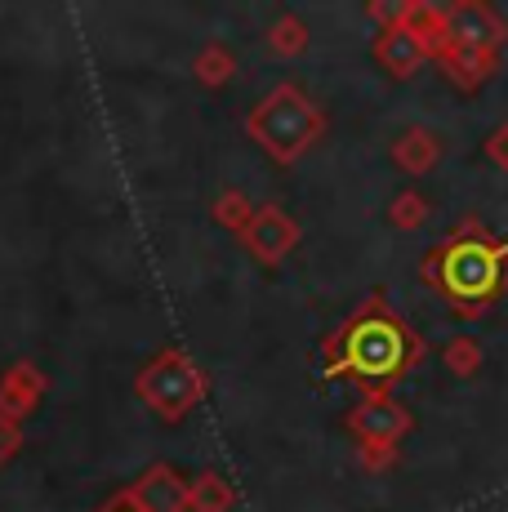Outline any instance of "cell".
I'll return each mask as SVG.
<instances>
[{
  "mask_svg": "<svg viewBox=\"0 0 508 512\" xmlns=\"http://www.w3.org/2000/svg\"><path fill=\"white\" fill-rule=\"evenodd\" d=\"M419 277L428 290L442 294L459 317H477L508 290V241L486 232L477 214H468L459 228L428 250Z\"/></svg>",
  "mask_w": 508,
  "mask_h": 512,
  "instance_id": "obj_1",
  "label": "cell"
},
{
  "mask_svg": "<svg viewBox=\"0 0 508 512\" xmlns=\"http://www.w3.org/2000/svg\"><path fill=\"white\" fill-rule=\"evenodd\" d=\"M419 357H424V339L379 294H370L326 339V379L353 374L370 388H384V383L402 379L406 370H415Z\"/></svg>",
  "mask_w": 508,
  "mask_h": 512,
  "instance_id": "obj_2",
  "label": "cell"
},
{
  "mask_svg": "<svg viewBox=\"0 0 508 512\" xmlns=\"http://www.w3.org/2000/svg\"><path fill=\"white\" fill-rule=\"evenodd\" d=\"M246 130H250V139L272 156V161L295 165L299 156L321 139L326 116H321V107L312 103L295 81H281L277 90L263 94L259 107L246 116Z\"/></svg>",
  "mask_w": 508,
  "mask_h": 512,
  "instance_id": "obj_3",
  "label": "cell"
},
{
  "mask_svg": "<svg viewBox=\"0 0 508 512\" xmlns=\"http://www.w3.org/2000/svg\"><path fill=\"white\" fill-rule=\"evenodd\" d=\"M134 392H139L161 419H183L205 397V374L192 366L183 352H161V357L139 370Z\"/></svg>",
  "mask_w": 508,
  "mask_h": 512,
  "instance_id": "obj_4",
  "label": "cell"
},
{
  "mask_svg": "<svg viewBox=\"0 0 508 512\" xmlns=\"http://www.w3.org/2000/svg\"><path fill=\"white\" fill-rule=\"evenodd\" d=\"M410 428H415V415H410V410L388 388H370L366 397L348 410V432L357 437V446H388V450H397Z\"/></svg>",
  "mask_w": 508,
  "mask_h": 512,
  "instance_id": "obj_5",
  "label": "cell"
},
{
  "mask_svg": "<svg viewBox=\"0 0 508 512\" xmlns=\"http://www.w3.org/2000/svg\"><path fill=\"white\" fill-rule=\"evenodd\" d=\"M508 41V23L482 0L446 5V49H495Z\"/></svg>",
  "mask_w": 508,
  "mask_h": 512,
  "instance_id": "obj_6",
  "label": "cell"
},
{
  "mask_svg": "<svg viewBox=\"0 0 508 512\" xmlns=\"http://www.w3.org/2000/svg\"><path fill=\"white\" fill-rule=\"evenodd\" d=\"M299 236H304L299 223L290 219L281 205H259V210L250 214V223L241 228V241H246V250L263 263V268H277V263L299 245Z\"/></svg>",
  "mask_w": 508,
  "mask_h": 512,
  "instance_id": "obj_7",
  "label": "cell"
},
{
  "mask_svg": "<svg viewBox=\"0 0 508 512\" xmlns=\"http://www.w3.org/2000/svg\"><path fill=\"white\" fill-rule=\"evenodd\" d=\"M121 495L139 512H183L188 508V481H183L174 468L156 464V468L143 472L130 490H121Z\"/></svg>",
  "mask_w": 508,
  "mask_h": 512,
  "instance_id": "obj_8",
  "label": "cell"
},
{
  "mask_svg": "<svg viewBox=\"0 0 508 512\" xmlns=\"http://www.w3.org/2000/svg\"><path fill=\"white\" fill-rule=\"evenodd\" d=\"M375 58H379V67H384L388 76L406 81V76H415L433 54H428V45L419 41L406 23H397V27H384V32L375 36Z\"/></svg>",
  "mask_w": 508,
  "mask_h": 512,
  "instance_id": "obj_9",
  "label": "cell"
},
{
  "mask_svg": "<svg viewBox=\"0 0 508 512\" xmlns=\"http://www.w3.org/2000/svg\"><path fill=\"white\" fill-rule=\"evenodd\" d=\"M446 143L437 139L428 125H410V130H402L393 139V165L402 174H410V179H419V174H428L437 161H442Z\"/></svg>",
  "mask_w": 508,
  "mask_h": 512,
  "instance_id": "obj_10",
  "label": "cell"
},
{
  "mask_svg": "<svg viewBox=\"0 0 508 512\" xmlns=\"http://www.w3.org/2000/svg\"><path fill=\"white\" fill-rule=\"evenodd\" d=\"M45 392V379L36 366H27V361H18V366H9V374L0 379V419L18 423L23 415H32L36 401H41Z\"/></svg>",
  "mask_w": 508,
  "mask_h": 512,
  "instance_id": "obj_11",
  "label": "cell"
},
{
  "mask_svg": "<svg viewBox=\"0 0 508 512\" xmlns=\"http://www.w3.org/2000/svg\"><path fill=\"white\" fill-rule=\"evenodd\" d=\"M437 58H442L446 76L468 94L482 90V85L500 72V54H495V49H442Z\"/></svg>",
  "mask_w": 508,
  "mask_h": 512,
  "instance_id": "obj_12",
  "label": "cell"
},
{
  "mask_svg": "<svg viewBox=\"0 0 508 512\" xmlns=\"http://www.w3.org/2000/svg\"><path fill=\"white\" fill-rule=\"evenodd\" d=\"M406 27L428 45V54H433V58L446 49V5L410 0V9H406Z\"/></svg>",
  "mask_w": 508,
  "mask_h": 512,
  "instance_id": "obj_13",
  "label": "cell"
},
{
  "mask_svg": "<svg viewBox=\"0 0 508 512\" xmlns=\"http://www.w3.org/2000/svg\"><path fill=\"white\" fill-rule=\"evenodd\" d=\"M232 486L219 472H201L197 481H188V508L192 512H228L232 508Z\"/></svg>",
  "mask_w": 508,
  "mask_h": 512,
  "instance_id": "obj_14",
  "label": "cell"
},
{
  "mask_svg": "<svg viewBox=\"0 0 508 512\" xmlns=\"http://www.w3.org/2000/svg\"><path fill=\"white\" fill-rule=\"evenodd\" d=\"M482 343L473 339V334H455L451 343L442 348V366L455 374V379H473L477 370H482Z\"/></svg>",
  "mask_w": 508,
  "mask_h": 512,
  "instance_id": "obj_15",
  "label": "cell"
},
{
  "mask_svg": "<svg viewBox=\"0 0 508 512\" xmlns=\"http://www.w3.org/2000/svg\"><path fill=\"white\" fill-rule=\"evenodd\" d=\"M428 214H433V205H428L415 187H406V192L388 205V219H393V228H402V232H419L428 223Z\"/></svg>",
  "mask_w": 508,
  "mask_h": 512,
  "instance_id": "obj_16",
  "label": "cell"
},
{
  "mask_svg": "<svg viewBox=\"0 0 508 512\" xmlns=\"http://www.w3.org/2000/svg\"><path fill=\"white\" fill-rule=\"evenodd\" d=\"M268 45H272V54H281V58L304 54L308 49V27L299 23L295 14H281L277 23H272V32H268Z\"/></svg>",
  "mask_w": 508,
  "mask_h": 512,
  "instance_id": "obj_17",
  "label": "cell"
},
{
  "mask_svg": "<svg viewBox=\"0 0 508 512\" xmlns=\"http://www.w3.org/2000/svg\"><path fill=\"white\" fill-rule=\"evenodd\" d=\"M232 67H237V63H232V54H228L223 45H210V49H205V54L197 58V76H201L205 85H223V81L232 76Z\"/></svg>",
  "mask_w": 508,
  "mask_h": 512,
  "instance_id": "obj_18",
  "label": "cell"
},
{
  "mask_svg": "<svg viewBox=\"0 0 508 512\" xmlns=\"http://www.w3.org/2000/svg\"><path fill=\"white\" fill-rule=\"evenodd\" d=\"M214 214H219V223H228V228H246V223H250V201H246V196H241V192H223L219 196V205H214Z\"/></svg>",
  "mask_w": 508,
  "mask_h": 512,
  "instance_id": "obj_19",
  "label": "cell"
},
{
  "mask_svg": "<svg viewBox=\"0 0 508 512\" xmlns=\"http://www.w3.org/2000/svg\"><path fill=\"white\" fill-rule=\"evenodd\" d=\"M406 9H410V0H375V5H366V14L375 18L379 32H384V27L406 23Z\"/></svg>",
  "mask_w": 508,
  "mask_h": 512,
  "instance_id": "obj_20",
  "label": "cell"
},
{
  "mask_svg": "<svg viewBox=\"0 0 508 512\" xmlns=\"http://www.w3.org/2000/svg\"><path fill=\"white\" fill-rule=\"evenodd\" d=\"M486 161H491L495 165V170H504L508 174V121H500V125H495V130L491 134H486Z\"/></svg>",
  "mask_w": 508,
  "mask_h": 512,
  "instance_id": "obj_21",
  "label": "cell"
},
{
  "mask_svg": "<svg viewBox=\"0 0 508 512\" xmlns=\"http://www.w3.org/2000/svg\"><path fill=\"white\" fill-rule=\"evenodd\" d=\"M357 450H361V464L370 472H384L397 464V450H388V446H357Z\"/></svg>",
  "mask_w": 508,
  "mask_h": 512,
  "instance_id": "obj_22",
  "label": "cell"
},
{
  "mask_svg": "<svg viewBox=\"0 0 508 512\" xmlns=\"http://www.w3.org/2000/svg\"><path fill=\"white\" fill-rule=\"evenodd\" d=\"M18 446H23V432H18V423L0 419V464H9V459L18 455Z\"/></svg>",
  "mask_w": 508,
  "mask_h": 512,
  "instance_id": "obj_23",
  "label": "cell"
},
{
  "mask_svg": "<svg viewBox=\"0 0 508 512\" xmlns=\"http://www.w3.org/2000/svg\"><path fill=\"white\" fill-rule=\"evenodd\" d=\"M103 512H139V508H134V504H130V499H125V495H116V499H112V504H107Z\"/></svg>",
  "mask_w": 508,
  "mask_h": 512,
  "instance_id": "obj_24",
  "label": "cell"
}]
</instances>
